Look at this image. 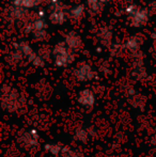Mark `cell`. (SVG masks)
Segmentation results:
<instances>
[{"mask_svg":"<svg viewBox=\"0 0 156 157\" xmlns=\"http://www.w3.org/2000/svg\"><path fill=\"white\" fill-rule=\"evenodd\" d=\"M52 55L55 58V63L58 66H67L74 60L73 50L64 43H58L54 47Z\"/></svg>","mask_w":156,"mask_h":157,"instance_id":"obj_1","label":"cell"},{"mask_svg":"<svg viewBox=\"0 0 156 157\" xmlns=\"http://www.w3.org/2000/svg\"><path fill=\"white\" fill-rule=\"evenodd\" d=\"M49 21L54 25H62L69 17V11L60 0H49Z\"/></svg>","mask_w":156,"mask_h":157,"instance_id":"obj_2","label":"cell"},{"mask_svg":"<svg viewBox=\"0 0 156 157\" xmlns=\"http://www.w3.org/2000/svg\"><path fill=\"white\" fill-rule=\"evenodd\" d=\"M15 50L19 52L23 57H26L28 60L31 63H33L34 65L41 66L44 64V60L42 57H40L38 54L34 52V50L32 49V47L26 42H18V43L14 44Z\"/></svg>","mask_w":156,"mask_h":157,"instance_id":"obj_3","label":"cell"},{"mask_svg":"<svg viewBox=\"0 0 156 157\" xmlns=\"http://www.w3.org/2000/svg\"><path fill=\"white\" fill-rule=\"evenodd\" d=\"M131 19V25L133 27L140 28L142 26H144L149 21V12L146 9H137L135 13L133 15L129 16Z\"/></svg>","mask_w":156,"mask_h":157,"instance_id":"obj_4","label":"cell"},{"mask_svg":"<svg viewBox=\"0 0 156 157\" xmlns=\"http://www.w3.org/2000/svg\"><path fill=\"white\" fill-rule=\"evenodd\" d=\"M46 28H47L46 21L44 19V17L39 16L26 26V32L36 33L39 31H46Z\"/></svg>","mask_w":156,"mask_h":157,"instance_id":"obj_5","label":"cell"},{"mask_svg":"<svg viewBox=\"0 0 156 157\" xmlns=\"http://www.w3.org/2000/svg\"><path fill=\"white\" fill-rule=\"evenodd\" d=\"M64 43L67 44L72 50H76L80 48L81 44H82V41H81V37L79 36L77 33L71 31L65 35Z\"/></svg>","mask_w":156,"mask_h":157,"instance_id":"obj_6","label":"cell"},{"mask_svg":"<svg viewBox=\"0 0 156 157\" xmlns=\"http://www.w3.org/2000/svg\"><path fill=\"white\" fill-rule=\"evenodd\" d=\"M94 76V73L92 71V67L89 64H81L76 70V77L79 80H89Z\"/></svg>","mask_w":156,"mask_h":157,"instance_id":"obj_7","label":"cell"},{"mask_svg":"<svg viewBox=\"0 0 156 157\" xmlns=\"http://www.w3.org/2000/svg\"><path fill=\"white\" fill-rule=\"evenodd\" d=\"M9 14H10V17L12 19L21 21V19L26 16V14H27V9L12 4V6H11L10 10H9Z\"/></svg>","mask_w":156,"mask_h":157,"instance_id":"obj_8","label":"cell"},{"mask_svg":"<svg viewBox=\"0 0 156 157\" xmlns=\"http://www.w3.org/2000/svg\"><path fill=\"white\" fill-rule=\"evenodd\" d=\"M86 8L83 4H77V6H72L69 10V16L70 18L74 19V21H78L85 15Z\"/></svg>","mask_w":156,"mask_h":157,"instance_id":"obj_9","label":"cell"},{"mask_svg":"<svg viewBox=\"0 0 156 157\" xmlns=\"http://www.w3.org/2000/svg\"><path fill=\"white\" fill-rule=\"evenodd\" d=\"M42 0H12V4L25 9H31L42 3Z\"/></svg>","mask_w":156,"mask_h":157,"instance_id":"obj_10","label":"cell"},{"mask_svg":"<svg viewBox=\"0 0 156 157\" xmlns=\"http://www.w3.org/2000/svg\"><path fill=\"white\" fill-rule=\"evenodd\" d=\"M105 3L101 0H88V8L91 11L92 13L96 14V13H100L104 9Z\"/></svg>","mask_w":156,"mask_h":157,"instance_id":"obj_11","label":"cell"},{"mask_svg":"<svg viewBox=\"0 0 156 157\" xmlns=\"http://www.w3.org/2000/svg\"><path fill=\"white\" fill-rule=\"evenodd\" d=\"M139 45H140L139 40H138V37H135V36L129 37L124 44L125 48L131 50V52H135L136 49H138V48H139Z\"/></svg>","mask_w":156,"mask_h":157,"instance_id":"obj_12","label":"cell"},{"mask_svg":"<svg viewBox=\"0 0 156 157\" xmlns=\"http://www.w3.org/2000/svg\"><path fill=\"white\" fill-rule=\"evenodd\" d=\"M80 101H83V103H92L93 101V95L90 91H88V90H86V91H83L82 93L80 94Z\"/></svg>","mask_w":156,"mask_h":157,"instance_id":"obj_13","label":"cell"},{"mask_svg":"<svg viewBox=\"0 0 156 157\" xmlns=\"http://www.w3.org/2000/svg\"><path fill=\"white\" fill-rule=\"evenodd\" d=\"M137 9H138V6H136L135 3H131V4H128V6H126L125 11H126L127 15H128V16H131V15H133L134 13H135L136 11H137Z\"/></svg>","mask_w":156,"mask_h":157,"instance_id":"obj_14","label":"cell"},{"mask_svg":"<svg viewBox=\"0 0 156 157\" xmlns=\"http://www.w3.org/2000/svg\"><path fill=\"white\" fill-rule=\"evenodd\" d=\"M101 1H103V2H104V3H107V2H109V1H110V0H101Z\"/></svg>","mask_w":156,"mask_h":157,"instance_id":"obj_15","label":"cell"},{"mask_svg":"<svg viewBox=\"0 0 156 157\" xmlns=\"http://www.w3.org/2000/svg\"><path fill=\"white\" fill-rule=\"evenodd\" d=\"M42 1H43V2H44V1H49V0H42Z\"/></svg>","mask_w":156,"mask_h":157,"instance_id":"obj_16","label":"cell"}]
</instances>
